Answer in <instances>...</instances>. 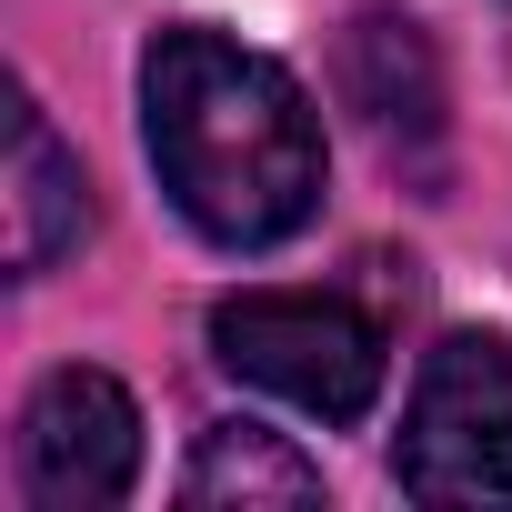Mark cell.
Returning <instances> with one entry per match:
<instances>
[{"instance_id":"6da1fadb","label":"cell","mask_w":512,"mask_h":512,"mask_svg":"<svg viewBox=\"0 0 512 512\" xmlns=\"http://www.w3.org/2000/svg\"><path fill=\"white\" fill-rule=\"evenodd\" d=\"M141 131L161 191L221 251H272L322 211V121L272 51L231 31H161L141 61Z\"/></svg>"},{"instance_id":"7a4b0ae2","label":"cell","mask_w":512,"mask_h":512,"mask_svg":"<svg viewBox=\"0 0 512 512\" xmlns=\"http://www.w3.org/2000/svg\"><path fill=\"white\" fill-rule=\"evenodd\" d=\"M211 352L312 422H362L382 392V332L342 292H231L211 312Z\"/></svg>"},{"instance_id":"3957f363","label":"cell","mask_w":512,"mask_h":512,"mask_svg":"<svg viewBox=\"0 0 512 512\" xmlns=\"http://www.w3.org/2000/svg\"><path fill=\"white\" fill-rule=\"evenodd\" d=\"M392 482L412 502H512V352L492 332L432 342Z\"/></svg>"},{"instance_id":"277c9868","label":"cell","mask_w":512,"mask_h":512,"mask_svg":"<svg viewBox=\"0 0 512 512\" xmlns=\"http://www.w3.org/2000/svg\"><path fill=\"white\" fill-rule=\"evenodd\" d=\"M141 472V412L111 372H51L21 412V482L41 512H101Z\"/></svg>"},{"instance_id":"5b68a950","label":"cell","mask_w":512,"mask_h":512,"mask_svg":"<svg viewBox=\"0 0 512 512\" xmlns=\"http://www.w3.org/2000/svg\"><path fill=\"white\" fill-rule=\"evenodd\" d=\"M342 101L362 111V131L382 141V161H402V171L432 181V161H442V61H432L422 21L362 11L342 31Z\"/></svg>"},{"instance_id":"8992f818","label":"cell","mask_w":512,"mask_h":512,"mask_svg":"<svg viewBox=\"0 0 512 512\" xmlns=\"http://www.w3.org/2000/svg\"><path fill=\"white\" fill-rule=\"evenodd\" d=\"M81 231H91V181H81V161L51 141L41 101L21 91V101H11V272H21V282L51 272L61 251H81Z\"/></svg>"},{"instance_id":"52a82bcc","label":"cell","mask_w":512,"mask_h":512,"mask_svg":"<svg viewBox=\"0 0 512 512\" xmlns=\"http://www.w3.org/2000/svg\"><path fill=\"white\" fill-rule=\"evenodd\" d=\"M181 502L191 512H312L322 472L282 432H262V422H211L191 472H181Z\"/></svg>"}]
</instances>
